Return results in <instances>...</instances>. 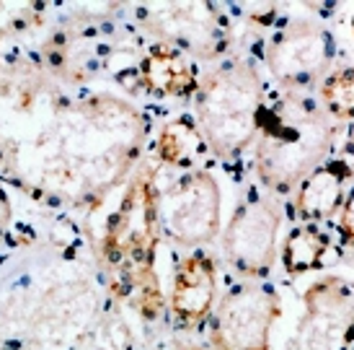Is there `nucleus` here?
Here are the masks:
<instances>
[{"label":"nucleus","mask_w":354,"mask_h":350,"mask_svg":"<svg viewBox=\"0 0 354 350\" xmlns=\"http://www.w3.org/2000/svg\"><path fill=\"white\" fill-rule=\"evenodd\" d=\"M148 117L117 94H70L34 58H0V177L57 208L96 210L138 169Z\"/></svg>","instance_id":"1"},{"label":"nucleus","mask_w":354,"mask_h":350,"mask_svg":"<svg viewBox=\"0 0 354 350\" xmlns=\"http://www.w3.org/2000/svg\"><path fill=\"white\" fill-rule=\"evenodd\" d=\"M158 187L156 164H138L99 239V262L109 288L145 320H156L166 309L156 270L158 244L163 239L158 226Z\"/></svg>","instance_id":"2"},{"label":"nucleus","mask_w":354,"mask_h":350,"mask_svg":"<svg viewBox=\"0 0 354 350\" xmlns=\"http://www.w3.org/2000/svg\"><path fill=\"white\" fill-rule=\"evenodd\" d=\"M339 122L308 94L279 91L266 96L254 143V174L272 195H292L297 184L328 161Z\"/></svg>","instance_id":"3"},{"label":"nucleus","mask_w":354,"mask_h":350,"mask_svg":"<svg viewBox=\"0 0 354 350\" xmlns=\"http://www.w3.org/2000/svg\"><path fill=\"white\" fill-rule=\"evenodd\" d=\"M194 122L209 153L220 161H233L254 148L266 86L254 60L230 58L199 76L194 91Z\"/></svg>","instance_id":"4"},{"label":"nucleus","mask_w":354,"mask_h":350,"mask_svg":"<svg viewBox=\"0 0 354 350\" xmlns=\"http://www.w3.org/2000/svg\"><path fill=\"white\" fill-rule=\"evenodd\" d=\"M135 24L192 60H220L233 47V19L215 3H138Z\"/></svg>","instance_id":"5"},{"label":"nucleus","mask_w":354,"mask_h":350,"mask_svg":"<svg viewBox=\"0 0 354 350\" xmlns=\"http://www.w3.org/2000/svg\"><path fill=\"white\" fill-rule=\"evenodd\" d=\"M160 236L178 250H205L220 236L223 192L212 171L192 169L158 187Z\"/></svg>","instance_id":"6"},{"label":"nucleus","mask_w":354,"mask_h":350,"mask_svg":"<svg viewBox=\"0 0 354 350\" xmlns=\"http://www.w3.org/2000/svg\"><path fill=\"white\" fill-rule=\"evenodd\" d=\"M336 60V40L324 21L292 19L266 40L264 65L282 91L318 89Z\"/></svg>","instance_id":"7"},{"label":"nucleus","mask_w":354,"mask_h":350,"mask_svg":"<svg viewBox=\"0 0 354 350\" xmlns=\"http://www.w3.org/2000/svg\"><path fill=\"white\" fill-rule=\"evenodd\" d=\"M282 208L261 190H251L238 202L220 236L223 260L246 280H264L279 257Z\"/></svg>","instance_id":"8"},{"label":"nucleus","mask_w":354,"mask_h":350,"mask_svg":"<svg viewBox=\"0 0 354 350\" xmlns=\"http://www.w3.org/2000/svg\"><path fill=\"white\" fill-rule=\"evenodd\" d=\"M282 317L274 288L259 280L227 288L209 317L212 350H272V330Z\"/></svg>","instance_id":"9"},{"label":"nucleus","mask_w":354,"mask_h":350,"mask_svg":"<svg viewBox=\"0 0 354 350\" xmlns=\"http://www.w3.org/2000/svg\"><path fill=\"white\" fill-rule=\"evenodd\" d=\"M354 348V283L342 275H321L303 293L290 350H352Z\"/></svg>","instance_id":"10"},{"label":"nucleus","mask_w":354,"mask_h":350,"mask_svg":"<svg viewBox=\"0 0 354 350\" xmlns=\"http://www.w3.org/2000/svg\"><path fill=\"white\" fill-rule=\"evenodd\" d=\"M217 278V260L207 250H192L176 260L168 296V314L176 332L194 335L209 322L220 299Z\"/></svg>","instance_id":"11"},{"label":"nucleus","mask_w":354,"mask_h":350,"mask_svg":"<svg viewBox=\"0 0 354 350\" xmlns=\"http://www.w3.org/2000/svg\"><path fill=\"white\" fill-rule=\"evenodd\" d=\"M135 91L153 99H192L199 86L197 62L184 52L156 42L132 70Z\"/></svg>","instance_id":"12"},{"label":"nucleus","mask_w":354,"mask_h":350,"mask_svg":"<svg viewBox=\"0 0 354 350\" xmlns=\"http://www.w3.org/2000/svg\"><path fill=\"white\" fill-rule=\"evenodd\" d=\"M352 180L354 169L344 156L324 161L292 192L295 218L300 223H326L334 216H339Z\"/></svg>","instance_id":"13"},{"label":"nucleus","mask_w":354,"mask_h":350,"mask_svg":"<svg viewBox=\"0 0 354 350\" xmlns=\"http://www.w3.org/2000/svg\"><path fill=\"white\" fill-rule=\"evenodd\" d=\"M205 150L209 148H207L205 138L199 132L197 122L189 120V117L171 120L158 130L156 161H160L163 166L184 171L197 169V161L202 159Z\"/></svg>","instance_id":"14"},{"label":"nucleus","mask_w":354,"mask_h":350,"mask_svg":"<svg viewBox=\"0 0 354 350\" xmlns=\"http://www.w3.org/2000/svg\"><path fill=\"white\" fill-rule=\"evenodd\" d=\"M331 250V239L318 223H300L287 231L282 241V270L290 278H300L318 270Z\"/></svg>","instance_id":"15"},{"label":"nucleus","mask_w":354,"mask_h":350,"mask_svg":"<svg viewBox=\"0 0 354 350\" xmlns=\"http://www.w3.org/2000/svg\"><path fill=\"white\" fill-rule=\"evenodd\" d=\"M318 104L334 122L354 120V65L331 70L318 86Z\"/></svg>","instance_id":"16"},{"label":"nucleus","mask_w":354,"mask_h":350,"mask_svg":"<svg viewBox=\"0 0 354 350\" xmlns=\"http://www.w3.org/2000/svg\"><path fill=\"white\" fill-rule=\"evenodd\" d=\"M339 236H342V244L354 252V187H349L344 205L339 210Z\"/></svg>","instance_id":"17"},{"label":"nucleus","mask_w":354,"mask_h":350,"mask_svg":"<svg viewBox=\"0 0 354 350\" xmlns=\"http://www.w3.org/2000/svg\"><path fill=\"white\" fill-rule=\"evenodd\" d=\"M13 226V202H10L6 187L0 184V239L6 236Z\"/></svg>","instance_id":"18"},{"label":"nucleus","mask_w":354,"mask_h":350,"mask_svg":"<svg viewBox=\"0 0 354 350\" xmlns=\"http://www.w3.org/2000/svg\"><path fill=\"white\" fill-rule=\"evenodd\" d=\"M349 164H352V169H354V130L352 135H349V146H346V156H344Z\"/></svg>","instance_id":"19"},{"label":"nucleus","mask_w":354,"mask_h":350,"mask_svg":"<svg viewBox=\"0 0 354 350\" xmlns=\"http://www.w3.org/2000/svg\"><path fill=\"white\" fill-rule=\"evenodd\" d=\"M178 350H205V348H199V345H187V348H178Z\"/></svg>","instance_id":"20"},{"label":"nucleus","mask_w":354,"mask_h":350,"mask_svg":"<svg viewBox=\"0 0 354 350\" xmlns=\"http://www.w3.org/2000/svg\"><path fill=\"white\" fill-rule=\"evenodd\" d=\"M352 34H354V16H352Z\"/></svg>","instance_id":"21"},{"label":"nucleus","mask_w":354,"mask_h":350,"mask_svg":"<svg viewBox=\"0 0 354 350\" xmlns=\"http://www.w3.org/2000/svg\"><path fill=\"white\" fill-rule=\"evenodd\" d=\"M352 350H354V348H352Z\"/></svg>","instance_id":"22"}]
</instances>
